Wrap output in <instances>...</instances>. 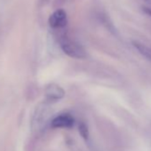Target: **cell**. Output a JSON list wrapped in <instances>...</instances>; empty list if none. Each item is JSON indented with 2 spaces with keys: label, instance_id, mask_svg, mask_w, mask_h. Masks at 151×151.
I'll use <instances>...</instances> for the list:
<instances>
[{
  "label": "cell",
  "instance_id": "1",
  "mask_svg": "<svg viewBox=\"0 0 151 151\" xmlns=\"http://www.w3.org/2000/svg\"><path fill=\"white\" fill-rule=\"evenodd\" d=\"M58 41L61 50L68 56L74 59H85L86 57L87 53L84 46L66 33L60 34Z\"/></svg>",
  "mask_w": 151,
  "mask_h": 151
},
{
  "label": "cell",
  "instance_id": "2",
  "mask_svg": "<svg viewBox=\"0 0 151 151\" xmlns=\"http://www.w3.org/2000/svg\"><path fill=\"white\" fill-rule=\"evenodd\" d=\"M49 26L54 30H62L68 25V14L62 8L56 9L48 19Z\"/></svg>",
  "mask_w": 151,
  "mask_h": 151
},
{
  "label": "cell",
  "instance_id": "3",
  "mask_svg": "<svg viewBox=\"0 0 151 151\" xmlns=\"http://www.w3.org/2000/svg\"><path fill=\"white\" fill-rule=\"evenodd\" d=\"M74 124L75 118L68 113L60 114L51 122V126L55 129H70L74 126Z\"/></svg>",
  "mask_w": 151,
  "mask_h": 151
},
{
  "label": "cell",
  "instance_id": "4",
  "mask_svg": "<svg viewBox=\"0 0 151 151\" xmlns=\"http://www.w3.org/2000/svg\"><path fill=\"white\" fill-rule=\"evenodd\" d=\"M45 98L49 101H56L61 100L65 96V91L56 84H50L45 89Z\"/></svg>",
  "mask_w": 151,
  "mask_h": 151
},
{
  "label": "cell",
  "instance_id": "5",
  "mask_svg": "<svg viewBox=\"0 0 151 151\" xmlns=\"http://www.w3.org/2000/svg\"><path fill=\"white\" fill-rule=\"evenodd\" d=\"M132 45L137 49V51L145 58L151 61V49L139 41H132Z\"/></svg>",
  "mask_w": 151,
  "mask_h": 151
},
{
  "label": "cell",
  "instance_id": "6",
  "mask_svg": "<svg viewBox=\"0 0 151 151\" xmlns=\"http://www.w3.org/2000/svg\"><path fill=\"white\" fill-rule=\"evenodd\" d=\"M97 17L98 19L100 20V22H101L107 28H109V30H113L114 29V26H113V23L112 22L109 20V18L108 17L107 14H105L104 12H99L97 14Z\"/></svg>",
  "mask_w": 151,
  "mask_h": 151
},
{
  "label": "cell",
  "instance_id": "7",
  "mask_svg": "<svg viewBox=\"0 0 151 151\" xmlns=\"http://www.w3.org/2000/svg\"><path fill=\"white\" fill-rule=\"evenodd\" d=\"M78 132L81 134V136L85 139H87L89 137V131H88V127L87 125L84 123V122H80L79 125H78Z\"/></svg>",
  "mask_w": 151,
  "mask_h": 151
},
{
  "label": "cell",
  "instance_id": "8",
  "mask_svg": "<svg viewBox=\"0 0 151 151\" xmlns=\"http://www.w3.org/2000/svg\"><path fill=\"white\" fill-rule=\"evenodd\" d=\"M70 1H72V0H54V2H53V4H54V6H63L64 4H66V3H68V2H70Z\"/></svg>",
  "mask_w": 151,
  "mask_h": 151
},
{
  "label": "cell",
  "instance_id": "9",
  "mask_svg": "<svg viewBox=\"0 0 151 151\" xmlns=\"http://www.w3.org/2000/svg\"><path fill=\"white\" fill-rule=\"evenodd\" d=\"M142 12H143L147 16H148L149 18H151V8H150V7L143 6V7H142Z\"/></svg>",
  "mask_w": 151,
  "mask_h": 151
},
{
  "label": "cell",
  "instance_id": "10",
  "mask_svg": "<svg viewBox=\"0 0 151 151\" xmlns=\"http://www.w3.org/2000/svg\"><path fill=\"white\" fill-rule=\"evenodd\" d=\"M49 1H50V0H39V4L41 6H45L46 4L49 3Z\"/></svg>",
  "mask_w": 151,
  "mask_h": 151
},
{
  "label": "cell",
  "instance_id": "11",
  "mask_svg": "<svg viewBox=\"0 0 151 151\" xmlns=\"http://www.w3.org/2000/svg\"><path fill=\"white\" fill-rule=\"evenodd\" d=\"M145 1H148V2H150V1H151V0H145Z\"/></svg>",
  "mask_w": 151,
  "mask_h": 151
}]
</instances>
